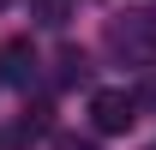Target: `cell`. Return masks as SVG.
I'll return each mask as SVG.
<instances>
[{"label":"cell","instance_id":"6da1fadb","mask_svg":"<svg viewBox=\"0 0 156 150\" xmlns=\"http://www.w3.org/2000/svg\"><path fill=\"white\" fill-rule=\"evenodd\" d=\"M108 48H114L126 66H150L156 60V12L150 6H132V12L108 18Z\"/></svg>","mask_w":156,"mask_h":150},{"label":"cell","instance_id":"7a4b0ae2","mask_svg":"<svg viewBox=\"0 0 156 150\" xmlns=\"http://www.w3.org/2000/svg\"><path fill=\"white\" fill-rule=\"evenodd\" d=\"M132 120H138V102L126 90H96V96H90V126H96L102 138H120Z\"/></svg>","mask_w":156,"mask_h":150},{"label":"cell","instance_id":"3957f363","mask_svg":"<svg viewBox=\"0 0 156 150\" xmlns=\"http://www.w3.org/2000/svg\"><path fill=\"white\" fill-rule=\"evenodd\" d=\"M30 66H36L30 42H6V48H0V78H12V84H30Z\"/></svg>","mask_w":156,"mask_h":150},{"label":"cell","instance_id":"277c9868","mask_svg":"<svg viewBox=\"0 0 156 150\" xmlns=\"http://www.w3.org/2000/svg\"><path fill=\"white\" fill-rule=\"evenodd\" d=\"M54 78L60 84H84V78H90V54H84V48H60L54 54Z\"/></svg>","mask_w":156,"mask_h":150},{"label":"cell","instance_id":"5b68a950","mask_svg":"<svg viewBox=\"0 0 156 150\" xmlns=\"http://www.w3.org/2000/svg\"><path fill=\"white\" fill-rule=\"evenodd\" d=\"M24 6H30V18L42 30H60V24L72 18V0H24Z\"/></svg>","mask_w":156,"mask_h":150},{"label":"cell","instance_id":"8992f818","mask_svg":"<svg viewBox=\"0 0 156 150\" xmlns=\"http://www.w3.org/2000/svg\"><path fill=\"white\" fill-rule=\"evenodd\" d=\"M132 102H138V108H156V78H144V90H138Z\"/></svg>","mask_w":156,"mask_h":150},{"label":"cell","instance_id":"52a82bcc","mask_svg":"<svg viewBox=\"0 0 156 150\" xmlns=\"http://www.w3.org/2000/svg\"><path fill=\"white\" fill-rule=\"evenodd\" d=\"M60 150H96V144H78V138H60Z\"/></svg>","mask_w":156,"mask_h":150},{"label":"cell","instance_id":"ba28073f","mask_svg":"<svg viewBox=\"0 0 156 150\" xmlns=\"http://www.w3.org/2000/svg\"><path fill=\"white\" fill-rule=\"evenodd\" d=\"M0 6H12V0H0Z\"/></svg>","mask_w":156,"mask_h":150},{"label":"cell","instance_id":"9c48e42d","mask_svg":"<svg viewBox=\"0 0 156 150\" xmlns=\"http://www.w3.org/2000/svg\"><path fill=\"white\" fill-rule=\"evenodd\" d=\"M150 150H156V144H150Z\"/></svg>","mask_w":156,"mask_h":150}]
</instances>
